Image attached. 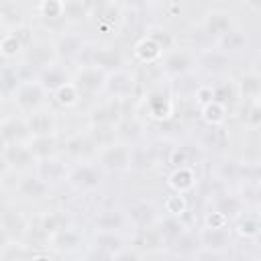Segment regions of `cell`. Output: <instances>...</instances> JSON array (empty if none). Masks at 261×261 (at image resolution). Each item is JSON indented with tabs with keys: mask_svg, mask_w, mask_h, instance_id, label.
I'll use <instances>...</instances> for the list:
<instances>
[{
	"mask_svg": "<svg viewBox=\"0 0 261 261\" xmlns=\"http://www.w3.org/2000/svg\"><path fill=\"white\" fill-rule=\"evenodd\" d=\"M100 167L108 171H126L130 169V145L110 143L100 151Z\"/></svg>",
	"mask_w": 261,
	"mask_h": 261,
	"instance_id": "cell-1",
	"label": "cell"
},
{
	"mask_svg": "<svg viewBox=\"0 0 261 261\" xmlns=\"http://www.w3.org/2000/svg\"><path fill=\"white\" fill-rule=\"evenodd\" d=\"M65 179L75 190L88 192V190H96L102 184V171L92 163H77V165H73L69 169Z\"/></svg>",
	"mask_w": 261,
	"mask_h": 261,
	"instance_id": "cell-2",
	"label": "cell"
},
{
	"mask_svg": "<svg viewBox=\"0 0 261 261\" xmlns=\"http://www.w3.org/2000/svg\"><path fill=\"white\" fill-rule=\"evenodd\" d=\"M104 80H106L104 69L92 65V63H86V65H82L80 71L75 73L73 86L77 88V92H80L82 96H86V94H96L98 90H102Z\"/></svg>",
	"mask_w": 261,
	"mask_h": 261,
	"instance_id": "cell-3",
	"label": "cell"
},
{
	"mask_svg": "<svg viewBox=\"0 0 261 261\" xmlns=\"http://www.w3.org/2000/svg\"><path fill=\"white\" fill-rule=\"evenodd\" d=\"M43 98H45V88L39 84V80L37 82H20L18 88L14 90V102L20 110L31 112V110L39 108Z\"/></svg>",
	"mask_w": 261,
	"mask_h": 261,
	"instance_id": "cell-4",
	"label": "cell"
},
{
	"mask_svg": "<svg viewBox=\"0 0 261 261\" xmlns=\"http://www.w3.org/2000/svg\"><path fill=\"white\" fill-rule=\"evenodd\" d=\"M133 86H135V80H133L128 73H124V71H114V73L106 75L102 88L106 90V94H108L110 98H114V100H124V98L130 96Z\"/></svg>",
	"mask_w": 261,
	"mask_h": 261,
	"instance_id": "cell-5",
	"label": "cell"
},
{
	"mask_svg": "<svg viewBox=\"0 0 261 261\" xmlns=\"http://www.w3.org/2000/svg\"><path fill=\"white\" fill-rule=\"evenodd\" d=\"M232 27H234V22H232V14L228 10H210L204 20V33L212 39H220Z\"/></svg>",
	"mask_w": 261,
	"mask_h": 261,
	"instance_id": "cell-6",
	"label": "cell"
},
{
	"mask_svg": "<svg viewBox=\"0 0 261 261\" xmlns=\"http://www.w3.org/2000/svg\"><path fill=\"white\" fill-rule=\"evenodd\" d=\"M2 155L8 163V167H16V169H27V167L37 163L31 149L27 145H20V143H6Z\"/></svg>",
	"mask_w": 261,
	"mask_h": 261,
	"instance_id": "cell-7",
	"label": "cell"
},
{
	"mask_svg": "<svg viewBox=\"0 0 261 261\" xmlns=\"http://www.w3.org/2000/svg\"><path fill=\"white\" fill-rule=\"evenodd\" d=\"M128 220L137 226V228H147V226H155L159 222V216H157V208L155 204L143 200V202H137L128 208Z\"/></svg>",
	"mask_w": 261,
	"mask_h": 261,
	"instance_id": "cell-8",
	"label": "cell"
},
{
	"mask_svg": "<svg viewBox=\"0 0 261 261\" xmlns=\"http://www.w3.org/2000/svg\"><path fill=\"white\" fill-rule=\"evenodd\" d=\"M194 67V57L184 51V49H175V51H169L163 59V69L165 73L169 75H184V73H190Z\"/></svg>",
	"mask_w": 261,
	"mask_h": 261,
	"instance_id": "cell-9",
	"label": "cell"
},
{
	"mask_svg": "<svg viewBox=\"0 0 261 261\" xmlns=\"http://www.w3.org/2000/svg\"><path fill=\"white\" fill-rule=\"evenodd\" d=\"M27 122V128L29 133L35 137V135H53L55 133V118L51 112L47 110H31L24 118Z\"/></svg>",
	"mask_w": 261,
	"mask_h": 261,
	"instance_id": "cell-10",
	"label": "cell"
},
{
	"mask_svg": "<svg viewBox=\"0 0 261 261\" xmlns=\"http://www.w3.org/2000/svg\"><path fill=\"white\" fill-rule=\"evenodd\" d=\"M94 149H96V143H94V139L90 137V133L71 135V137L65 141V147H63L65 155L71 157V159H84V157L92 155Z\"/></svg>",
	"mask_w": 261,
	"mask_h": 261,
	"instance_id": "cell-11",
	"label": "cell"
},
{
	"mask_svg": "<svg viewBox=\"0 0 261 261\" xmlns=\"http://www.w3.org/2000/svg\"><path fill=\"white\" fill-rule=\"evenodd\" d=\"M51 190V184H47L41 175H27L18 181L16 192L29 200H43Z\"/></svg>",
	"mask_w": 261,
	"mask_h": 261,
	"instance_id": "cell-12",
	"label": "cell"
},
{
	"mask_svg": "<svg viewBox=\"0 0 261 261\" xmlns=\"http://www.w3.org/2000/svg\"><path fill=\"white\" fill-rule=\"evenodd\" d=\"M94 245H96V249H100L98 255L116 257L120 253V249L124 247V241L116 230H100L94 239Z\"/></svg>",
	"mask_w": 261,
	"mask_h": 261,
	"instance_id": "cell-13",
	"label": "cell"
},
{
	"mask_svg": "<svg viewBox=\"0 0 261 261\" xmlns=\"http://www.w3.org/2000/svg\"><path fill=\"white\" fill-rule=\"evenodd\" d=\"M88 63L100 67V69H118L122 65V55L116 49L102 47V49H92Z\"/></svg>",
	"mask_w": 261,
	"mask_h": 261,
	"instance_id": "cell-14",
	"label": "cell"
},
{
	"mask_svg": "<svg viewBox=\"0 0 261 261\" xmlns=\"http://www.w3.org/2000/svg\"><path fill=\"white\" fill-rule=\"evenodd\" d=\"M67 82H69V77H67L65 69L59 65H53V63L45 65L39 73V84L45 88V92H55L59 86H63Z\"/></svg>",
	"mask_w": 261,
	"mask_h": 261,
	"instance_id": "cell-15",
	"label": "cell"
},
{
	"mask_svg": "<svg viewBox=\"0 0 261 261\" xmlns=\"http://www.w3.org/2000/svg\"><path fill=\"white\" fill-rule=\"evenodd\" d=\"M120 102L122 100H110L106 104H100L92 110V124H114L120 118Z\"/></svg>",
	"mask_w": 261,
	"mask_h": 261,
	"instance_id": "cell-16",
	"label": "cell"
},
{
	"mask_svg": "<svg viewBox=\"0 0 261 261\" xmlns=\"http://www.w3.org/2000/svg\"><path fill=\"white\" fill-rule=\"evenodd\" d=\"M49 241H51V247L57 249V251H73L82 245V237L77 230L73 228H61L53 234H49Z\"/></svg>",
	"mask_w": 261,
	"mask_h": 261,
	"instance_id": "cell-17",
	"label": "cell"
},
{
	"mask_svg": "<svg viewBox=\"0 0 261 261\" xmlns=\"http://www.w3.org/2000/svg\"><path fill=\"white\" fill-rule=\"evenodd\" d=\"M27 147L31 149V153L35 155V159L53 157V153L57 151V139H55V133H53V135H35Z\"/></svg>",
	"mask_w": 261,
	"mask_h": 261,
	"instance_id": "cell-18",
	"label": "cell"
},
{
	"mask_svg": "<svg viewBox=\"0 0 261 261\" xmlns=\"http://www.w3.org/2000/svg\"><path fill=\"white\" fill-rule=\"evenodd\" d=\"M230 243V234L226 226H206L200 234V245L208 249H224Z\"/></svg>",
	"mask_w": 261,
	"mask_h": 261,
	"instance_id": "cell-19",
	"label": "cell"
},
{
	"mask_svg": "<svg viewBox=\"0 0 261 261\" xmlns=\"http://www.w3.org/2000/svg\"><path fill=\"white\" fill-rule=\"evenodd\" d=\"M24 135H29L27 122L22 118H8L4 122H0V141L6 143H18Z\"/></svg>",
	"mask_w": 261,
	"mask_h": 261,
	"instance_id": "cell-20",
	"label": "cell"
},
{
	"mask_svg": "<svg viewBox=\"0 0 261 261\" xmlns=\"http://www.w3.org/2000/svg\"><path fill=\"white\" fill-rule=\"evenodd\" d=\"M169 186L177 194H186L188 190H192L196 186V173H194V169L188 167V165L175 167V171L169 175Z\"/></svg>",
	"mask_w": 261,
	"mask_h": 261,
	"instance_id": "cell-21",
	"label": "cell"
},
{
	"mask_svg": "<svg viewBox=\"0 0 261 261\" xmlns=\"http://www.w3.org/2000/svg\"><path fill=\"white\" fill-rule=\"evenodd\" d=\"M37 175H41L47 184H53L65 177V169L57 159L45 157V159H37Z\"/></svg>",
	"mask_w": 261,
	"mask_h": 261,
	"instance_id": "cell-22",
	"label": "cell"
},
{
	"mask_svg": "<svg viewBox=\"0 0 261 261\" xmlns=\"http://www.w3.org/2000/svg\"><path fill=\"white\" fill-rule=\"evenodd\" d=\"M216 41H218V47H220L222 53H239L247 47V35L241 33L239 29H234V27Z\"/></svg>",
	"mask_w": 261,
	"mask_h": 261,
	"instance_id": "cell-23",
	"label": "cell"
},
{
	"mask_svg": "<svg viewBox=\"0 0 261 261\" xmlns=\"http://www.w3.org/2000/svg\"><path fill=\"white\" fill-rule=\"evenodd\" d=\"M261 90V77L257 73H245L239 82H237V96L243 100H257Z\"/></svg>",
	"mask_w": 261,
	"mask_h": 261,
	"instance_id": "cell-24",
	"label": "cell"
},
{
	"mask_svg": "<svg viewBox=\"0 0 261 261\" xmlns=\"http://www.w3.org/2000/svg\"><path fill=\"white\" fill-rule=\"evenodd\" d=\"M0 226L6 234H24L27 232V220L20 212H14V210H2L0 212Z\"/></svg>",
	"mask_w": 261,
	"mask_h": 261,
	"instance_id": "cell-25",
	"label": "cell"
},
{
	"mask_svg": "<svg viewBox=\"0 0 261 261\" xmlns=\"http://www.w3.org/2000/svg\"><path fill=\"white\" fill-rule=\"evenodd\" d=\"M206 71H210V73H220V71H224L226 69V65H228V57H226V53H222L220 49H214V51H204L202 55H200V61H198Z\"/></svg>",
	"mask_w": 261,
	"mask_h": 261,
	"instance_id": "cell-26",
	"label": "cell"
},
{
	"mask_svg": "<svg viewBox=\"0 0 261 261\" xmlns=\"http://www.w3.org/2000/svg\"><path fill=\"white\" fill-rule=\"evenodd\" d=\"M126 218L122 216V212L118 210H100V214H96L94 218V224L100 228V230H120L124 226Z\"/></svg>",
	"mask_w": 261,
	"mask_h": 261,
	"instance_id": "cell-27",
	"label": "cell"
},
{
	"mask_svg": "<svg viewBox=\"0 0 261 261\" xmlns=\"http://www.w3.org/2000/svg\"><path fill=\"white\" fill-rule=\"evenodd\" d=\"M39 12L53 27H59V24L65 22V16H63V0H41Z\"/></svg>",
	"mask_w": 261,
	"mask_h": 261,
	"instance_id": "cell-28",
	"label": "cell"
},
{
	"mask_svg": "<svg viewBox=\"0 0 261 261\" xmlns=\"http://www.w3.org/2000/svg\"><path fill=\"white\" fill-rule=\"evenodd\" d=\"M65 226H67V218H65V214L59 212V210L47 212V214L41 218V224H39V228L47 234V239H49V234H53V232H57V230H61V228H65Z\"/></svg>",
	"mask_w": 261,
	"mask_h": 261,
	"instance_id": "cell-29",
	"label": "cell"
},
{
	"mask_svg": "<svg viewBox=\"0 0 261 261\" xmlns=\"http://www.w3.org/2000/svg\"><path fill=\"white\" fill-rule=\"evenodd\" d=\"M29 51V63L31 65H37V67H45L49 65V59H51V47L47 43H31L27 47Z\"/></svg>",
	"mask_w": 261,
	"mask_h": 261,
	"instance_id": "cell-30",
	"label": "cell"
},
{
	"mask_svg": "<svg viewBox=\"0 0 261 261\" xmlns=\"http://www.w3.org/2000/svg\"><path fill=\"white\" fill-rule=\"evenodd\" d=\"M204 143L210 149L222 151L228 145V137H226V133H224V128L220 124H208L206 133H204Z\"/></svg>",
	"mask_w": 261,
	"mask_h": 261,
	"instance_id": "cell-31",
	"label": "cell"
},
{
	"mask_svg": "<svg viewBox=\"0 0 261 261\" xmlns=\"http://www.w3.org/2000/svg\"><path fill=\"white\" fill-rule=\"evenodd\" d=\"M53 96H55V102H57L59 106H65V108L77 104V100L82 98V94L77 92V88L73 86V82H67V84L59 86V88L53 92Z\"/></svg>",
	"mask_w": 261,
	"mask_h": 261,
	"instance_id": "cell-32",
	"label": "cell"
},
{
	"mask_svg": "<svg viewBox=\"0 0 261 261\" xmlns=\"http://www.w3.org/2000/svg\"><path fill=\"white\" fill-rule=\"evenodd\" d=\"M82 49H84L82 41H80L77 37H73V35H65V37H61V41L57 43V53L63 55V57H67V59H75V57H80V55H82Z\"/></svg>",
	"mask_w": 261,
	"mask_h": 261,
	"instance_id": "cell-33",
	"label": "cell"
},
{
	"mask_svg": "<svg viewBox=\"0 0 261 261\" xmlns=\"http://www.w3.org/2000/svg\"><path fill=\"white\" fill-rule=\"evenodd\" d=\"M155 226H159L157 230L161 232L163 241H171V239H175L177 234L184 232V224L179 222V216H171V214L167 218H163L161 222H157Z\"/></svg>",
	"mask_w": 261,
	"mask_h": 261,
	"instance_id": "cell-34",
	"label": "cell"
},
{
	"mask_svg": "<svg viewBox=\"0 0 261 261\" xmlns=\"http://www.w3.org/2000/svg\"><path fill=\"white\" fill-rule=\"evenodd\" d=\"M237 98V86L228 84V82H222V84H216L212 86V100L222 104V106H228L232 104Z\"/></svg>",
	"mask_w": 261,
	"mask_h": 261,
	"instance_id": "cell-35",
	"label": "cell"
},
{
	"mask_svg": "<svg viewBox=\"0 0 261 261\" xmlns=\"http://www.w3.org/2000/svg\"><path fill=\"white\" fill-rule=\"evenodd\" d=\"M214 204H216V212L224 214L226 218H228V216H237V214L241 212V206H243V202H241L237 196H228V194L218 196Z\"/></svg>",
	"mask_w": 261,
	"mask_h": 261,
	"instance_id": "cell-36",
	"label": "cell"
},
{
	"mask_svg": "<svg viewBox=\"0 0 261 261\" xmlns=\"http://www.w3.org/2000/svg\"><path fill=\"white\" fill-rule=\"evenodd\" d=\"M202 116L208 124H222L226 118V106L218 104V102H208L202 106Z\"/></svg>",
	"mask_w": 261,
	"mask_h": 261,
	"instance_id": "cell-37",
	"label": "cell"
},
{
	"mask_svg": "<svg viewBox=\"0 0 261 261\" xmlns=\"http://www.w3.org/2000/svg\"><path fill=\"white\" fill-rule=\"evenodd\" d=\"M161 55V47L153 41V39H149V37H145L139 45H137V57H141L145 63H151L153 59H157Z\"/></svg>",
	"mask_w": 261,
	"mask_h": 261,
	"instance_id": "cell-38",
	"label": "cell"
},
{
	"mask_svg": "<svg viewBox=\"0 0 261 261\" xmlns=\"http://www.w3.org/2000/svg\"><path fill=\"white\" fill-rule=\"evenodd\" d=\"M20 49H24V45L20 43V39L10 31V33H4L0 37V53L4 57H14Z\"/></svg>",
	"mask_w": 261,
	"mask_h": 261,
	"instance_id": "cell-39",
	"label": "cell"
},
{
	"mask_svg": "<svg viewBox=\"0 0 261 261\" xmlns=\"http://www.w3.org/2000/svg\"><path fill=\"white\" fill-rule=\"evenodd\" d=\"M20 80L16 75V71H2L0 73V94L2 96H8V94H14V90L18 88Z\"/></svg>",
	"mask_w": 261,
	"mask_h": 261,
	"instance_id": "cell-40",
	"label": "cell"
},
{
	"mask_svg": "<svg viewBox=\"0 0 261 261\" xmlns=\"http://www.w3.org/2000/svg\"><path fill=\"white\" fill-rule=\"evenodd\" d=\"M239 232L243 234V237H257L259 234V220H257V216H245L241 222H239Z\"/></svg>",
	"mask_w": 261,
	"mask_h": 261,
	"instance_id": "cell-41",
	"label": "cell"
},
{
	"mask_svg": "<svg viewBox=\"0 0 261 261\" xmlns=\"http://www.w3.org/2000/svg\"><path fill=\"white\" fill-rule=\"evenodd\" d=\"M190 151L186 149V147H173L171 149V153H169V159H167V163L171 165V167H181V165H188L190 163Z\"/></svg>",
	"mask_w": 261,
	"mask_h": 261,
	"instance_id": "cell-42",
	"label": "cell"
},
{
	"mask_svg": "<svg viewBox=\"0 0 261 261\" xmlns=\"http://www.w3.org/2000/svg\"><path fill=\"white\" fill-rule=\"evenodd\" d=\"M165 210H167L171 216H179V214L186 210V200H184V196H181V194L169 196L167 202H165Z\"/></svg>",
	"mask_w": 261,
	"mask_h": 261,
	"instance_id": "cell-43",
	"label": "cell"
},
{
	"mask_svg": "<svg viewBox=\"0 0 261 261\" xmlns=\"http://www.w3.org/2000/svg\"><path fill=\"white\" fill-rule=\"evenodd\" d=\"M147 37L153 39V41L161 47V51H163V49H169L171 43H173V39L169 37V33H167V31H161V29H151V33H149Z\"/></svg>",
	"mask_w": 261,
	"mask_h": 261,
	"instance_id": "cell-44",
	"label": "cell"
},
{
	"mask_svg": "<svg viewBox=\"0 0 261 261\" xmlns=\"http://www.w3.org/2000/svg\"><path fill=\"white\" fill-rule=\"evenodd\" d=\"M259 104H257V100H251L249 102V114L245 116V122L247 124H251V126H257L259 124Z\"/></svg>",
	"mask_w": 261,
	"mask_h": 261,
	"instance_id": "cell-45",
	"label": "cell"
},
{
	"mask_svg": "<svg viewBox=\"0 0 261 261\" xmlns=\"http://www.w3.org/2000/svg\"><path fill=\"white\" fill-rule=\"evenodd\" d=\"M149 2H151V0H126V4H128L130 8H145Z\"/></svg>",
	"mask_w": 261,
	"mask_h": 261,
	"instance_id": "cell-46",
	"label": "cell"
},
{
	"mask_svg": "<svg viewBox=\"0 0 261 261\" xmlns=\"http://www.w3.org/2000/svg\"><path fill=\"white\" fill-rule=\"evenodd\" d=\"M245 4L251 8V10H261V0H245Z\"/></svg>",
	"mask_w": 261,
	"mask_h": 261,
	"instance_id": "cell-47",
	"label": "cell"
},
{
	"mask_svg": "<svg viewBox=\"0 0 261 261\" xmlns=\"http://www.w3.org/2000/svg\"><path fill=\"white\" fill-rule=\"evenodd\" d=\"M6 241H8V234L2 230V226H0V251L6 247Z\"/></svg>",
	"mask_w": 261,
	"mask_h": 261,
	"instance_id": "cell-48",
	"label": "cell"
},
{
	"mask_svg": "<svg viewBox=\"0 0 261 261\" xmlns=\"http://www.w3.org/2000/svg\"><path fill=\"white\" fill-rule=\"evenodd\" d=\"M6 169H8V163H6V159H4V155L0 153V175H2V173H4Z\"/></svg>",
	"mask_w": 261,
	"mask_h": 261,
	"instance_id": "cell-49",
	"label": "cell"
},
{
	"mask_svg": "<svg viewBox=\"0 0 261 261\" xmlns=\"http://www.w3.org/2000/svg\"><path fill=\"white\" fill-rule=\"evenodd\" d=\"M12 0H0V6H6V4H10Z\"/></svg>",
	"mask_w": 261,
	"mask_h": 261,
	"instance_id": "cell-50",
	"label": "cell"
},
{
	"mask_svg": "<svg viewBox=\"0 0 261 261\" xmlns=\"http://www.w3.org/2000/svg\"><path fill=\"white\" fill-rule=\"evenodd\" d=\"M0 37H2V18H0Z\"/></svg>",
	"mask_w": 261,
	"mask_h": 261,
	"instance_id": "cell-51",
	"label": "cell"
},
{
	"mask_svg": "<svg viewBox=\"0 0 261 261\" xmlns=\"http://www.w3.org/2000/svg\"><path fill=\"white\" fill-rule=\"evenodd\" d=\"M151 2H169V0H151Z\"/></svg>",
	"mask_w": 261,
	"mask_h": 261,
	"instance_id": "cell-52",
	"label": "cell"
},
{
	"mask_svg": "<svg viewBox=\"0 0 261 261\" xmlns=\"http://www.w3.org/2000/svg\"><path fill=\"white\" fill-rule=\"evenodd\" d=\"M0 212H2V204H0Z\"/></svg>",
	"mask_w": 261,
	"mask_h": 261,
	"instance_id": "cell-53",
	"label": "cell"
}]
</instances>
